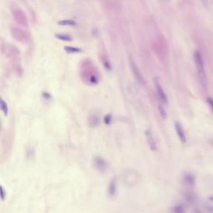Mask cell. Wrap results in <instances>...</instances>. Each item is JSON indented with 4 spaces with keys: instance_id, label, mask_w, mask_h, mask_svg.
I'll list each match as a JSON object with an SVG mask.
<instances>
[{
    "instance_id": "1",
    "label": "cell",
    "mask_w": 213,
    "mask_h": 213,
    "mask_svg": "<svg viewBox=\"0 0 213 213\" xmlns=\"http://www.w3.org/2000/svg\"><path fill=\"white\" fill-rule=\"evenodd\" d=\"M194 61H195L196 67H197V71L198 73V76H199V79L201 83V86L203 87V88H207V74H206V71H205L204 63H203V59H202V55H201V52L197 50L194 52Z\"/></svg>"
},
{
    "instance_id": "2",
    "label": "cell",
    "mask_w": 213,
    "mask_h": 213,
    "mask_svg": "<svg viewBox=\"0 0 213 213\" xmlns=\"http://www.w3.org/2000/svg\"><path fill=\"white\" fill-rule=\"evenodd\" d=\"M129 65H130V68L133 76L135 77V78L137 80V82L141 83V84H144V78H143V74L141 73L139 68L137 67V65L136 64L133 58H129Z\"/></svg>"
},
{
    "instance_id": "3",
    "label": "cell",
    "mask_w": 213,
    "mask_h": 213,
    "mask_svg": "<svg viewBox=\"0 0 213 213\" xmlns=\"http://www.w3.org/2000/svg\"><path fill=\"white\" fill-rule=\"evenodd\" d=\"M153 82H154V85H155V88L157 89V95H158V98L160 99V101H161L162 103H168V97H167L164 90H163L162 87H161L159 79L157 78H155L154 80H153Z\"/></svg>"
},
{
    "instance_id": "4",
    "label": "cell",
    "mask_w": 213,
    "mask_h": 213,
    "mask_svg": "<svg viewBox=\"0 0 213 213\" xmlns=\"http://www.w3.org/2000/svg\"><path fill=\"white\" fill-rule=\"evenodd\" d=\"M145 137H146V143L148 144L150 150L152 152H157V145L155 138L153 137V134H152V132L150 131V130H146L145 131Z\"/></svg>"
},
{
    "instance_id": "5",
    "label": "cell",
    "mask_w": 213,
    "mask_h": 213,
    "mask_svg": "<svg viewBox=\"0 0 213 213\" xmlns=\"http://www.w3.org/2000/svg\"><path fill=\"white\" fill-rule=\"evenodd\" d=\"M93 164H94L95 168L101 172H103L107 169V162L106 161L105 159L100 157H95L94 161H93Z\"/></svg>"
},
{
    "instance_id": "6",
    "label": "cell",
    "mask_w": 213,
    "mask_h": 213,
    "mask_svg": "<svg viewBox=\"0 0 213 213\" xmlns=\"http://www.w3.org/2000/svg\"><path fill=\"white\" fill-rule=\"evenodd\" d=\"M117 178L113 177V179L111 180L109 185H108V187H107V194H108V196L109 197L115 196L116 192H117Z\"/></svg>"
},
{
    "instance_id": "7",
    "label": "cell",
    "mask_w": 213,
    "mask_h": 213,
    "mask_svg": "<svg viewBox=\"0 0 213 213\" xmlns=\"http://www.w3.org/2000/svg\"><path fill=\"white\" fill-rule=\"evenodd\" d=\"M175 129H176V132H177V136H178V137H179L180 141L182 143H186V135H185L183 128L182 127V125L180 124L179 122H176V123H175Z\"/></svg>"
},
{
    "instance_id": "8",
    "label": "cell",
    "mask_w": 213,
    "mask_h": 213,
    "mask_svg": "<svg viewBox=\"0 0 213 213\" xmlns=\"http://www.w3.org/2000/svg\"><path fill=\"white\" fill-rule=\"evenodd\" d=\"M13 35L14 36L16 39L18 40V41H21V42H23L25 39H26V35L19 28H13Z\"/></svg>"
},
{
    "instance_id": "9",
    "label": "cell",
    "mask_w": 213,
    "mask_h": 213,
    "mask_svg": "<svg viewBox=\"0 0 213 213\" xmlns=\"http://www.w3.org/2000/svg\"><path fill=\"white\" fill-rule=\"evenodd\" d=\"M56 38H58V39L63 40V41H66V42H69V41H72V38L68 35H66V34H57L56 35Z\"/></svg>"
},
{
    "instance_id": "10",
    "label": "cell",
    "mask_w": 213,
    "mask_h": 213,
    "mask_svg": "<svg viewBox=\"0 0 213 213\" xmlns=\"http://www.w3.org/2000/svg\"><path fill=\"white\" fill-rule=\"evenodd\" d=\"M1 110L3 111L4 115H8V112H9V110H8V105H7L5 101L3 100V99H1Z\"/></svg>"
},
{
    "instance_id": "11",
    "label": "cell",
    "mask_w": 213,
    "mask_h": 213,
    "mask_svg": "<svg viewBox=\"0 0 213 213\" xmlns=\"http://www.w3.org/2000/svg\"><path fill=\"white\" fill-rule=\"evenodd\" d=\"M64 49H65V51H66V52H71V53H75V52H81V49H78V48H73V47H69V46L65 47Z\"/></svg>"
},
{
    "instance_id": "12",
    "label": "cell",
    "mask_w": 213,
    "mask_h": 213,
    "mask_svg": "<svg viewBox=\"0 0 213 213\" xmlns=\"http://www.w3.org/2000/svg\"><path fill=\"white\" fill-rule=\"evenodd\" d=\"M59 25H70V26H73L76 24V23L72 20H61L58 22Z\"/></svg>"
},
{
    "instance_id": "13",
    "label": "cell",
    "mask_w": 213,
    "mask_h": 213,
    "mask_svg": "<svg viewBox=\"0 0 213 213\" xmlns=\"http://www.w3.org/2000/svg\"><path fill=\"white\" fill-rule=\"evenodd\" d=\"M173 213H185L184 207L182 205H177V206L174 207Z\"/></svg>"
},
{
    "instance_id": "14",
    "label": "cell",
    "mask_w": 213,
    "mask_h": 213,
    "mask_svg": "<svg viewBox=\"0 0 213 213\" xmlns=\"http://www.w3.org/2000/svg\"><path fill=\"white\" fill-rule=\"evenodd\" d=\"M158 110H159V113H160V115L161 116V117L163 119H166L167 118V113H166V111H165L164 107L161 106V105H159L158 106Z\"/></svg>"
},
{
    "instance_id": "15",
    "label": "cell",
    "mask_w": 213,
    "mask_h": 213,
    "mask_svg": "<svg viewBox=\"0 0 213 213\" xmlns=\"http://www.w3.org/2000/svg\"><path fill=\"white\" fill-rule=\"evenodd\" d=\"M184 182L187 183V184H190V185H191V184L193 182V177H192L191 175H186V176L184 177Z\"/></svg>"
},
{
    "instance_id": "16",
    "label": "cell",
    "mask_w": 213,
    "mask_h": 213,
    "mask_svg": "<svg viewBox=\"0 0 213 213\" xmlns=\"http://www.w3.org/2000/svg\"><path fill=\"white\" fill-rule=\"evenodd\" d=\"M207 103H208V104L210 105V106L211 107V109H212V112H213V99L211 98H208L207 99Z\"/></svg>"
},
{
    "instance_id": "17",
    "label": "cell",
    "mask_w": 213,
    "mask_h": 213,
    "mask_svg": "<svg viewBox=\"0 0 213 213\" xmlns=\"http://www.w3.org/2000/svg\"><path fill=\"white\" fill-rule=\"evenodd\" d=\"M110 119H111V117H110L109 115L106 116V117H105V122L108 124V123L110 122Z\"/></svg>"
},
{
    "instance_id": "18",
    "label": "cell",
    "mask_w": 213,
    "mask_h": 213,
    "mask_svg": "<svg viewBox=\"0 0 213 213\" xmlns=\"http://www.w3.org/2000/svg\"><path fill=\"white\" fill-rule=\"evenodd\" d=\"M201 2H202V3H203V5L205 7H207V5H208V0H201Z\"/></svg>"
},
{
    "instance_id": "19",
    "label": "cell",
    "mask_w": 213,
    "mask_h": 213,
    "mask_svg": "<svg viewBox=\"0 0 213 213\" xmlns=\"http://www.w3.org/2000/svg\"><path fill=\"white\" fill-rule=\"evenodd\" d=\"M1 195H2V200H4V191H3V188L1 186Z\"/></svg>"
}]
</instances>
